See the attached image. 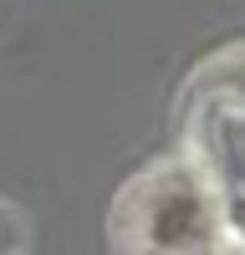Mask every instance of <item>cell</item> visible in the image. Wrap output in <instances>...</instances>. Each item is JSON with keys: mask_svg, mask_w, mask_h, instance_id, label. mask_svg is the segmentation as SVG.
<instances>
[{"mask_svg": "<svg viewBox=\"0 0 245 255\" xmlns=\"http://www.w3.org/2000/svg\"><path fill=\"white\" fill-rule=\"evenodd\" d=\"M118 255H225V204L204 168L184 153L153 163L113 209Z\"/></svg>", "mask_w": 245, "mask_h": 255, "instance_id": "cell-1", "label": "cell"}, {"mask_svg": "<svg viewBox=\"0 0 245 255\" xmlns=\"http://www.w3.org/2000/svg\"><path fill=\"white\" fill-rule=\"evenodd\" d=\"M184 138L220 204H245V46L215 56L194 77L184 102Z\"/></svg>", "mask_w": 245, "mask_h": 255, "instance_id": "cell-2", "label": "cell"}]
</instances>
